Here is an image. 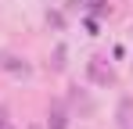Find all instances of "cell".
Here are the masks:
<instances>
[{
    "instance_id": "obj_1",
    "label": "cell",
    "mask_w": 133,
    "mask_h": 129,
    "mask_svg": "<svg viewBox=\"0 0 133 129\" xmlns=\"http://www.w3.org/2000/svg\"><path fill=\"white\" fill-rule=\"evenodd\" d=\"M87 72L97 86H115V72H111V64H104V58H94L87 64Z\"/></svg>"
},
{
    "instance_id": "obj_2",
    "label": "cell",
    "mask_w": 133,
    "mask_h": 129,
    "mask_svg": "<svg viewBox=\"0 0 133 129\" xmlns=\"http://www.w3.org/2000/svg\"><path fill=\"white\" fill-rule=\"evenodd\" d=\"M0 68L15 72V75H29V64H25L22 58H15V54H0Z\"/></svg>"
},
{
    "instance_id": "obj_3",
    "label": "cell",
    "mask_w": 133,
    "mask_h": 129,
    "mask_svg": "<svg viewBox=\"0 0 133 129\" xmlns=\"http://www.w3.org/2000/svg\"><path fill=\"white\" fill-rule=\"evenodd\" d=\"M47 129H68V111L61 104L50 108V118H47Z\"/></svg>"
},
{
    "instance_id": "obj_4",
    "label": "cell",
    "mask_w": 133,
    "mask_h": 129,
    "mask_svg": "<svg viewBox=\"0 0 133 129\" xmlns=\"http://www.w3.org/2000/svg\"><path fill=\"white\" fill-rule=\"evenodd\" d=\"M61 64H65V47H58V50H54V68H61Z\"/></svg>"
},
{
    "instance_id": "obj_5",
    "label": "cell",
    "mask_w": 133,
    "mask_h": 129,
    "mask_svg": "<svg viewBox=\"0 0 133 129\" xmlns=\"http://www.w3.org/2000/svg\"><path fill=\"white\" fill-rule=\"evenodd\" d=\"M0 129H15V126H11V122H7V118H0Z\"/></svg>"
},
{
    "instance_id": "obj_6",
    "label": "cell",
    "mask_w": 133,
    "mask_h": 129,
    "mask_svg": "<svg viewBox=\"0 0 133 129\" xmlns=\"http://www.w3.org/2000/svg\"><path fill=\"white\" fill-rule=\"evenodd\" d=\"M122 129H130V126H126V122H122Z\"/></svg>"
},
{
    "instance_id": "obj_7",
    "label": "cell",
    "mask_w": 133,
    "mask_h": 129,
    "mask_svg": "<svg viewBox=\"0 0 133 129\" xmlns=\"http://www.w3.org/2000/svg\"><path fill=\"white\" fill-rule=\"evenodd\" d=\"M29 129H40V126H29Z\"/></svg>"
}]
</instances>
